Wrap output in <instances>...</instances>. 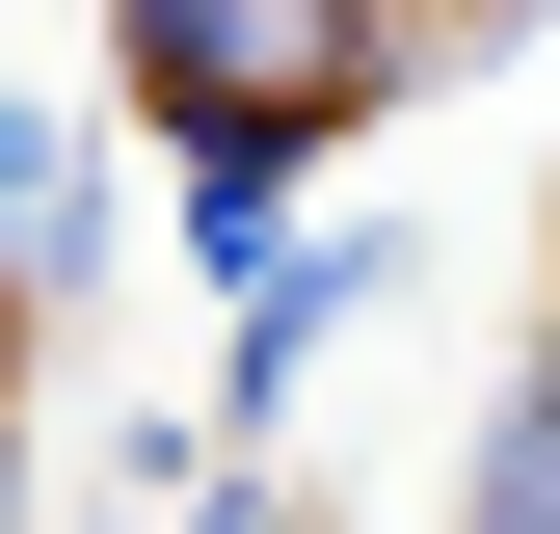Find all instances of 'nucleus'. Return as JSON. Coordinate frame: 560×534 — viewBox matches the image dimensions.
<instances>
[{
	"label": "nucleus",
	"mask_w": 560,
	"mask_h": 534,
	"mask_svg": "<svg viewBox=\"0 0 560 534\" xmlns=\"http://www.w3.org/2000/svg\"><path fill=\"white\" fill-rule=\"evenodd\" d=\"M161 187H187V267H267V241H294V187H320V107H241V134H161Z\"/></svg>",
	"instance_id": "nucleus-3"
},
{
	"label": "nucleus",
	"mask_w": 560,
	"mask_h": 534,
	"mask_svg": "<svg viewBox=\"0 0 560 534\" xmlns=\"http://www.w3.org/2000/svg\"><path fill=\"white\" fill-rule=\"evenodd\" d=\"M0 534H27V454H0Z\"/></svg>",
	"instance_id": "nucleus-6"
},
{
	"label": "nucleus",
	"mask_w": 560,
	"mask_h": 534,
	"mask_svg": "<svg viewBox=\"0 0 560 534\" xmlns=\"http://www.w3.org/2000/svg\"><path fill=\"white\" fill-rule=\"evenodd\" d=\"M454 534H560V348L508 374V428H480V481H454Z\"/></svg>",
	"instance_id": "nucleus-5"
},
{
	"label": "nucleus",
	"mask_w": 560,
	"mask_h": 534,
	"mask_svg": "<svg viewBox=\"0 0 560 534\" xmlns=\"http://www.w3.org/2000/svg\"><path fill=\"white\" fill-rule=\"evenodd\" d=\"M107 54H133V107L161 134H241V107H374L400 54H374V0H107Z\"/></svg>",
	"instance_id": "nucleus-1"
},
{
	"label": "nucleus",
	"mask_w": 560,
	"mask_h": 534,
	"mask_svg": "<svg viewBox=\"0 0 560 534\" xmlns=\"http://www.w3.org/2000/svg\"><path fill=\"white\" fill-rule=\"evenodd\" d=\"M81 241H107V161H81V107H0V267L54 294Z\"/></svg>",
	"instance_id": "nucleus-4"
},
{
	"label": "nucleus",
	"mask_w": 560,
	"mask_h": 534,
	"mask_svg": "<svg viewBox=\"0 0 560 534\" xmlns=\"http://www.w3.org/2000/svg\"><path fill=\"white\" fill-rule=\"evenodd\" d=\"M454 27H534V0H454Z\"/></svg>",
	"instance_id": "nucleus-7"
},
{
	"label": "nucleus",
	"mask_w": 560,
	"mask_h": 534,
	"mask_svg": "<svg viewBox=\"0 0 560 534\" xmlns=\"http://www.w3.org/2000/svg\"><path fill=\"white\" fill-rule=\"evenodd\" d=\"M374 214H347V241H267L241 267V348H214V454H267V428H294V400H320V348H347V321H374Z\"/></svg>",
	"instance_id": "nucleus-2"
}]
</instances>
